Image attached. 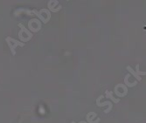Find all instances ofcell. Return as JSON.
Segmentation results:
<instances>
[{
  "mask_svg": "<svg viewBox=\"0 0 146 123\" xmlns=\"http://www.w3.org/2000/svg\"><path fill=\"white\" fill-rule=\"evenodd\" d=\"M18 13H25L28 16H37L38 19H40L42 23L46 24L48 23L49 19H51V12L48 9H41L40 11L36 10H26V9H19L15 11V14Z\"/></svg>",
  "mask_w": 146,
  "mask_h": 123,
  "instance_id": "obj_1",
  "label": "cell"
},
{
  "mask_svg": "<svg viewBox=\"0 0 146 123\" xmlns=\"http://www.w3.org/2000/svg\"><path fill=\"white\" fill-rule=\"evenodd\" d=\"M5 41H6V44L8 45L11 53L13 55H15L16 54V48L18 46H25V44L23 42H21L20 40H17L15 38H13L11 37H6L5 38Z\"/></svg>",
  "mask_w": 146,
  "mask_h": 123,
  "instance_id": "obj_2",
  "label": "cell"
},
{
  "mask_svg": "<svg viewBox=\"0 0 146 123\" xmlns=\"http://www.w3.org/2000/svg\"><path fill=\"white\" fill-rule=\"evenodd\" d=\"M19 26L20 27V31L19 32V38L21 42H27L33 38V32H31L25 26H24L22 24H19Z\"/></svg>",
  "mask_w": 146,
  "mask_h": 123,
  "instance_id": "obj_3",
  "label": "cell"
},
{
  "mask_svg": "<svg viewBox=\"0 0 146 123\" xmlns=\"http://www.w3.org/2000/svg\"><path fill=\"white\" fill-rule=\"evenodd\" d=\"M41 29V22L38 19H33L28 22V30L31 32H37Z\"/></svg>",
  "mask_w": 146,
  "mask_h": 123,
  "instance_id": "obj_4",
  "label": "cell"
},
{
  "mask_svg": "<svg viewBox=\"0 0 146 123\" xmlns=\"http://www.w3.org/2000/svg\"><path fill=\"white\" fill-rule=\"evenodd\" d=\"M59 5V2L58 1H54V0H50L48 2V9L51 11H54V12H56V11H59L60 10L59 9H56L55 8V5Z\"/></svg>",
  "mask_w": 146,
  "mask_h": 123,
  "instance_id": "obj_5",
  "label": "cell"
},
{
  "mask_svg": "<svg viewBox=\"0 0 146 123\" xmlns=\"http://www.w3.org/2000/svg\"><path fill=\"white\" fill-rule=\"evenodd\" d=\"M127 70H128V71H129L132 74H133L137 79H138L139 81L141 80V77H140V76H138V75L137 74V72H134V71H133V69H131V67H130V66H128V67H127Z\"/></svg>",
  "mask_w": 146,
  "mask_h": 123,
  "instance_id": "obj_6",
  "label": "cell"
}]
</instances>
